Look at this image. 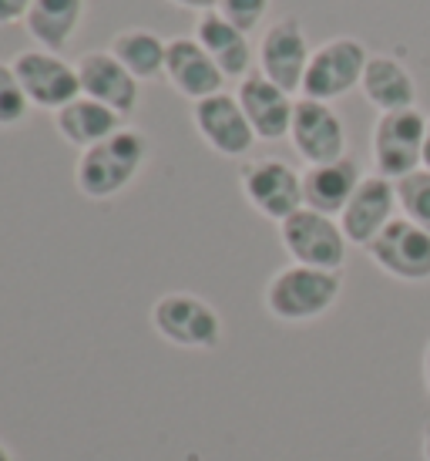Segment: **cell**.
Returning a JSON list of instances; mask_svg holds the SVG:
<instances>
[{
    "mask_svg": "<svg viewBox=\"0 0 430 461\" xmlns=\"http://www.w3.org/2000/svg\"><path fill=\"white\" fill-rule=\"evenodd\" d=\"M148 162V139L139 129H121L102 145L81 152L75 166V185L85 199L104 203L121 195L139 179V172Z\"/></svg>",
    "mask_w": 430,
    "mask_h": 461,
    "instance_id": "cell-1",
    "label": "cell"
},
{
    "mask_svg": "<svg viewBox=\"0 0 430 461\" xmlns=\"http://www.w3.org/2000/svg\"><path fill=\"white\" fill-rule=\"evenodd\" d=\"M343 294V276L333 269H313L290 263L273 273L266 283V313L279 323H309L336 307Z\"/></svg>",
    "mask_w": 430,
    "mask_h": 461,
    "instance_id": "cell-2",
    "label": "cell"
},
{
    "mask_svg": "<svg viewBox=\"0 0 430 461\" xmlns=\"http://www.w3.org/2000/svg\"><path fill=\"white\" fill-rule=\"evenodd\" d=\"M152 327L165 344L182 350H215L222 344V317L219 310L195 294L175 290L152 303Z\"/></svg>",
    "mask_w": 430,
    "mask_h": 461,
    "instance_id": "cell-3",
    "label": "cell"
},
{
    "mask_svg": "<svg viewBox=\"0 0 430 461\" xmlns=\"http://www.w3.org/2000/svg\"><path fill=\"white\" fill-rule=\"evenodd\" d=\"M424 135H427V115L420 108L407 112H387L373 125V168L377 176L400 182L424 168Z\"/></svg>",
    "mask_w": 430,
    "mask_h": 461,
    "instance_id": "cell-4",
    "label": "cell"
},
{
    "mask_svg": "<svg viewBox=\"0 0 430 461\" xmlns=\"http://www.w3.org/2000/svg\"><path fill=\"white\" fill-rule=\"evenodd\" d=\"M279 240L292 263L313 269H333L340 273L350 253V243L340 230V219L323 216L317 209H300L286 222H279Z\"/></svg>",
    "mask_w": 430,
    "mask_h": 461,
    "instance_id": "cell-5",
    "label": "cell"
},
{
    "mask_svg": "<svg viewBox=\"0 0 430 461\" xmlns=\"http://www.w3.org/2000/svg\"><path fill=\"white\" fill-rule=\"evenodd\" d=\"M367 61L370 51L363 48V41L356 38H333L327 44H319L309 58V68H306L303 98L333 104L336 98L360 88Z\"/></svg>",
    "mask_w": 430,
    "mask_h": 461,
    "instance_id": "cell-6",
    "label": "cell"
},
{
    "mask_svg": "<svg viewBox=\"0 0 430 461\" xmlns=\"http://www.w3.org/2000/svg\"><path fill=\"white\" fill-rule=\"evenodd\" d=\"M242 195L269 222H286L303 209V172L282 158H253L242 166Z\"/></svg>",
    "mask_w": 430,
    "mask_h": 461,
    "instance_id": "cell-7",
    "label": "cell"
},
{
    "mask_svg": "<svg viewBox=\"0 0 430 461\" xmlns=\"http://www.w3.org/2000/svg\"><path fill=\"white\" fill-rule=\"evenodd\" d=\"M13 75L24 88L27 102L44 112H61L64 104L81 98V77L77 65H67L54 51H21L11 61Z\"/></svg>",
    "mask_w": 430,
    "mask_h": 461,
    "instance_id": "cell-8",
    "label": "cell"
},
{
    "mask_svg": "<svg viewBox=\"0 0 430 461\" xmlns=\"http://www.w3.org/2000/svg\"><path fill=\"white\" fill-rule=\"evenodd\" d=\"M373 267L400 283H430V232L414 226L410 219L397 216L367 246Z\"/></svg>",
    "mask_w": 430,
    "mask_h": 461,
    "instance_id": "cell-9",
    "label": "cell"
},
{
    "mask_svg": "<svg viewBox=\"0 0 430 461\" xmlns=\"http://www.w3.org/2000/svg\"><path fill=\"white\" fill-rule=\"evenodd\" d=\"M290 141L306 166H327L346 155V125L333 104L300 98L292 108Z\"/></svg>",
    "mask_w": 430,
    "mask_h": 461,
    "instance_id": "cell-10",
    "label": "cell"
},
{
    "mask_svg": "<svg viewBox=\"0 0 430 461\" xmlns=\"http://www.w3.org/2000/svg\"><path fill=\"white\" fill-rule=\"evenodd\" d=\"M192 122L199 139L222 158H242L255 145V131L249 125V118L242 112V104L236 95L219 91L212 98H202L192 108Z\"/></svg>",
    "mask_w": 430,
    "mask_h": 461,
    "instance_id": "cell-11",
    "label": "cell"
},
{
    "mask_svg": "<svg viewBox=\"0 0 430 461\" xmlns=\"http://www.w3.org/2000/svg\"><path fill=\"white\" fill-rule=\"evenodd\" d=\"M309 58L313 51H309V38L300 17H282L276 24H269V31L259 41V71L290 95L303 91Z\"/></svg>",
    "mask_w": 430,
    "mask_h": 461,
    "instance_id": "cell-12",
    "label": "cell"
},
{
    "mask_svg": "<svg viewBox=\"0 0 430 461\" xmlns=\"http://www.w3.org/2000/svg\"><path fill=\"white\" fill-rule=\"evenodd\" d=\"M397 212H400L397 185L373 172V176H363V182L356 185L354 199L346 203V209L336 219H340V230L346 236V243L367 249L380 232L397 219Z\"/></svg>",
    "mask_w": 430,
    "mask_h": 461,
    "instance_id": "cell-13",
    "label": "cell"
},
{
    "mask_svg": "<svg viewBox=\"0 0 430 461\" xmlns=\"http://www.w3.org/2000/svg\"><path fill=\"white\" fill-rule=\"evenodd\" d=\"M77 77H81V95L102 102L125 118L139 108V77L131 75L112 51H88L77 61Z\"/></svg>",
    "mask_w": 430,
    "mask_h": 461,
    "instance_id": "cell-14",
    "label": "cell"
},
{
    "mask_svg": "<svg viewBox=\"0 0 430 461\" xmlns=\"http://www.w3.org/2000/svg\"><path fill=\"white\" fill-rule=\"evenodd\" d=\"M239 98L242 112L253 125L255 139L259 141H279L290 139V125H292V108H296V98L290 91H282L279 85H273L263 71H249V75L239 81Z\"/></svg>",
    "mask_w": 430,
    "mask_h": 461,
    "instance_id": "cell-15",
    "label": "cell"
},
{
    "mask_svg": "<svg viewBox=\"0 0 430 461\" xmlns=\"http://www.w3.org/2000/svg\"><path fill=\"white\" fill-rule=\"evenodd\" d=\"M165 77L168 85L192 102H202L222 91L226 75L219 71L209 51L195 38H172L168 51H165Z\"/></svg>",
    "mask_w": 430,
    "mask_h": 461,
    "instance_id": "cell-16",
    "label": "cell"
},
{
    "mask_svg": "<svg viewBox=\"0 0 430 461\" xmlns=\"http://www.w3.org/2000/svg\"><path fill=\"white\" fill-rule=\"evenodd\" d=\"M360 182H363V172H360L356 158H350V155H343L336 162H327V166H306L303 205L336 219L346 209V203L354 199Z\"/></svg>",
    "mask_w": 430,
    "mask_h": 461,
    "instance_id": "cell-17",
    "label": "cell"
},
{
    "mask_svg": "<svg viewBox=\"0 0 430 461\" xmlns=\"http://www.w3.org/2000/svg\"><path fill=\"white\" fill-rule=\"evenodd\" d=\"M360 91L380 115L417 108V81L407 71L404 61H397L390 54H370Z\"/></svg>",
    "mask_w": 430,
    "mask_h": 461,
    "instance_id": "cell-18",
    "label": "cell"
},
{
    "mask_svg": "<svg viewBox=\"0 0 430 461\" xmlns=\"http://www.w3.org/2000/svg\"><path fill=\"white\" fill-rule=\"evenodd\" d=\"M195 41L202 44L209 58H212L219 71L226 77H246L253 71V44L249 34L239 31L236 24H228L219 11H209L195 21Z\"/></svg>",
    "mask_w": 430,
    "mask_h": 461,
    "instance_id": "cell-19",
    "label": "cell"
},
{
    "mask_svg": "<svg viewBox=\"0 0 430 461\" xmlns=\"http://www.w3.org/2000/svg\"><path fill=\"white\" fill-rule=\"evenodd\" d=\"M54 129L67 145H75L81 152H88L94 145H102L104 139H112L114 131H121V115L104 108L94 98H75L71 104H64L61 112H54Z\"/></svg>",
    "mask_w": 430,
    "mask_h": 461,
    "instance_id": "cell-20",
    "label": "cell"
},
{
    "mask_svg": "<svg viewBox=\"0 0 430 461\" xmlns=\"http://www.w3.org/2000/svg\"><path fill=\"white\" fill-rule=\"evenodd\" d=\"M85 14V0H31L27 7V34L38 41L44 51H61L75 38Z\"/></svg>",
    "mask_w": 430,
    "mask_h": 461,
    "instance_id": "cell-21",
    "label": "cell"
},
{
    "mask_svg": "<svg viewBox=\"0 0 430 461\" xmlns=\"http://www.w3.org/2000/svg\"><path fill=\"white\" fill-rule=\"evenodd\" d=\"M108 51H112L131 75L139 77V81H155L158 75H165L168 41H162L155 31H148V27H128L121 34H114Z\"/></svg>",
    "mask_w": 430,
    "mask_h": 461,
    "instance_id": "cell-22",
    "label": "cell"
},
{
    "mask_svg": "<svg viewBox=\"0 0 430 461\" xmlns=\"http://www.w3.org/2000/svg\"><path fill=\"white\" fill-rule=\"evenodd\" d=\"M397 185V205H400V216L410 219L414 226L430 232V172L420 168L407 179L393 182Z\"/></svg>",
    "mask_w": 430,
    "mask_h": 461,
    "instance_id": "cell-23",
    "label": "cell"
},
{
    "mask_svg": "<svg viewBox=\"0 0 430 461\" xmlns=\"http://www.w3.org/2000/svg\"><path fill=\"white\" fill-rule=\"evenodd\" d=\"M31 112V102H27L21 81L13 75L11 65H0V129H13L21 125Z\"/></svg>",
    "mask_w": 430,
    "mask_h": 461,
    "instance_id": "cell-24",
    "label": "cell"
},
{
    "mask_svg": "<svg viewBox=\"0 0 430 461\" xmlns=\"http://www.w3.org/2000/svg\"><path fill=\"white\" fill-rule=\"evenodd\" d=\"M269 4L273 0H219V7L215 11L226 17L228 24H236L239 31H255V27L263 24V17L269 14Z\"/></svg>",
    "mask_w": 430,
    "mask_h": 461,
    "instance_id": "cell-25",
    "label": "cell"
},
{
    "mask_svg": "<svg viewBox=\"0 0 430 461\" xmlns=\"http://www.w3.org/2000/svg\"><path fill=\"white\" fill-rule=\"evenodd\" d=\"M31 0H0V24H13V21H24Z\"/></svg>",
    "mask_w": 430,
    "mask_h": 461,
    "instance_id": "cell-26",
    "label": "cell"
},
{
    "mask_svg": "<svg viewBox=\"0 0 430 461\" xmlns=\"http://www.w3.org/2000/svg\"><path fill=\"white\" fill-rule=\"evenodd\" d=\"M178 7H185V11H199V14H209L219 7V0H172Z\"/></svg>",
    "mask_w": 430,
    "mask_h": 461,
    "instance_id": "cell-27",
    "label": "cell"
},
{
    "mask_svg": "<svg viewBox=\"0 0 430 461\" xmlns=\"http://www.w3.org/2000/svg\"><path fill=\"white\" fill-rule=\"evenodd\" d=\"M420 455H424V461H430V424L424 428V435H420Z\"/></svg>",
    "mask_w": 430,
    "mask_h": 461,
    "instance_id": "cell-28",
    "label": "cell"
},
{
    "mask_svg": "<svg viewBox=\"0 0 430 461\" xmlns=\"http://www.w3.org/2000/svg\"><path fill=\"white\" fill-rule=\"evenodd\" d=\"M424 168L430 172V115H427V135H424Z\"/></svg>",
    "mask_w": 430,
    "mask_h": 461,
    "instance_id": "cell-29",
    "label": "cell"
},
{
    "mask_svg": "<svg viewBox=\"0 0 430 461\" xmlns=\"http://www.w3.org/2000/svg\"><path fill=\"white\" fill-rule=\"evenodd\" d=\"M424 387H427V394H430V344H427V350H424Z\"/></svg>",
    "mask_w": 430,
    "mask_h": 461,
    "instance_id": "cell-30",
    "label": "cell"
},
{
    "mask_svg": "<svg viewBox=\"0 0 430 461\" xmlns=\"http://www.w3.org/2000/svg\"><path fill=\"white\" fill-rule=\"evenodd\" d=\"M0 461H13V455H11V448L0 441Z\"/></svg>",
    "mask_w": 430,
    "mask_h": 461,
    "instance_id": "cell-31",
    "label": "cell"
}]
</instances>
